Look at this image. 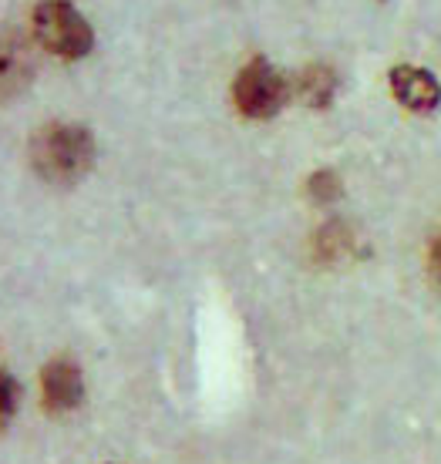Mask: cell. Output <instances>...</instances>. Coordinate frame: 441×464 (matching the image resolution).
<instances>
[{"instance_id":"cell-1","label":"cell","mask_w":441,"mask_h":464,"mask_svg":"<svg viewBox=\"0 0 441 464\" xmlns=\"http://www.w3.org/2000/svg\"><path fill=\"white\" fill-rule=\"evenodd\" d=\"M31 162L47 182H78L94 162V139L82 125H44L31 141Z\"/></svg>"},{"instance_id":"cell-2","label":"cell","mask_w":441,"mask_h":464,"mask_svg":"<svg viewBox=\"0 0 441 464\" xmlns=\"http://www.w3.org/2000/svg\"><path fill=\"white\" fill-rule=\"evenodd\" d=\"M37 41L58 58H84L94 44L92 24L68 0H41L34 7Z\"/></svg>"},{"instance_id":"cell-3","label":"cell","mask_w":441,"mask_h":464,"mask_svg":"<svg viewBox=\"0 0 441 464\" xmlns=\"http://www.w3.org/2000/svg\"><path fill=\"white\" fill-rule=\"evenodd\" d=\"M236 108L246 118H273L290 98V84L267 58H253L232 84Z\"/></svg>"},{"instance_id":"cell-4","label":"cell","mask_w":441,"mask_h":464,"mask_svg":"<svg viewBox=\"0 0 441 464\" xmlns=\"http://www.w3.org/2000/svg\"><path fill=\"white\" fill-rule=\"evenodd\" d=\"M41 387H44V407L54 414L74 411L84 397V377L82 367L74 360H51L41 373Z\"/></svg>"},{"instance_id":"cell-5","label":"cell","mask_w":441,"mask_h":464,"mask_svg":"<svg viewBox=\"0 0 441 464\" xmlns=\"http://www.w3.org/2000/svg\"><path fill=\"white\" fill-rule=\"evenodd\" d=\"M391 92L411 111H435L441 105V84L435 82V74L415 64H397L391 71Z\"/></svg>"},{"instance_id":"cell-6","label":"cell","mask_w":441,"mask_h":464,"mask_svg":"<svg viewBox=\"0 0 441 464\" xmlns=\"http://www.w3.org/2000/svg\"><path fill=\"white\" fill-rule=\"evenodd\" d=\"M31 54L21 41H14L11 34H0V98L21 92L24 84L31 82Z\"/></svg>"},{"instance_id":"cell-7","label":"cell","mask_w":441,"mask_h":464,"mask_svg":"<svg viewBox=\"0 0 441 464\" xmlns=\"http://www.w3.org/2000/svg\"><path fill=\"white\" fill-rule=\"evenodd\" d=\"M334 88H337L334 71L324 68V64H314V68H307L300 74V94H303V102H307V105H314V108L330 105Z\"/></svg>"},{"instance_id":"cell-8","label":"cell","mask_w":441,"mask_h":464,"mask_svg":"<svg viewBox=\"0 0 441 464\" xmlns=\"http://www.w3.org/2000/svg\"><path fill=\"white\" fill-rule=\"evenodd\" d=\"M350 232L344 226H324L320 236H317V253L324 256V259H337V256H344L350 249Z\"/></svg>"},{"instance_id":"cell-9","label":"cell","mask_w":441,"mask_h":464,"mask_svg":"<svg viewBox=\"0 0 441 464\" xmlns=\"http://www.w3.org/2000/svg\"><path fill=\"white\" fill-rule=\"evenodd\" d=\"M17 404H21V387H17V381H14L11 373L0 371V428L14 418Z\"/></svg>"},{"instance_id":"cell-10","label":"cell","mask_w":441,"mask_h":464,"mask_svg":"<svg viewBox=\"0 0 441 464\" xmlns=\"http://www.w3.org/2000/svg\"><path fill=\"white\" fill-rule=\"evenodd\" d=\"M307 188H310V196H314L317 202H334V198L340 196V179H337L334 172H317Z\"/></svg>"},{"instance_id":"cell-11","label":"cell","mask_w":441,"mask_h":464,"mask_svg":"<svg viewBox=\"0 0 441 464\" xmlns=\"http://www.w3.org/2000/svg\"><path fill=\"white\" fill-rule=\"evenodd\" d=\"M431 273H435V279L441 283V236L435 239V246H431Z\"/></svg>"}]
</instances>
